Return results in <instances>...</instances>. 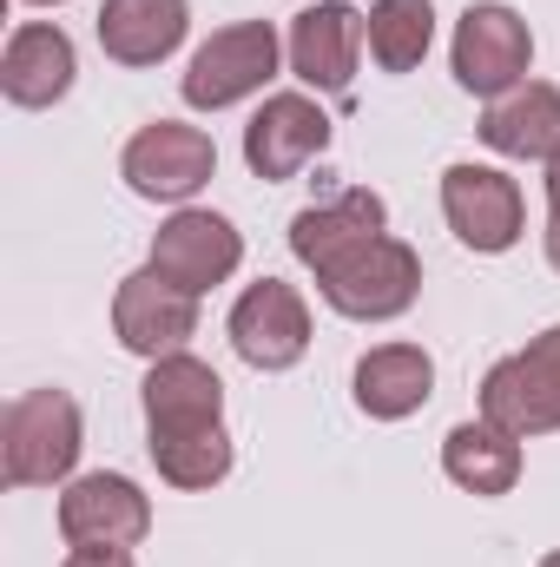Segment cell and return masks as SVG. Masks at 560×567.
Returning <instances> with one entry per match:
<instances>
[{"label":"cell","instance_id":"cell-1","mask_svg":"<svg viewBox=\"0 0 560 567\" xmlns=\"http://www.w3.org/2000/svg\"><path fill=\"white\" fill-rule=\"evenodd\" d=\"M290 251L317 271L323 303L350 323H390L422 290V258L403 238H390V205L363 185L303 205L290 218Z\"/></svg>","mask_w":560,"mask_h":567},{"label":"cell","instance_id":"cell-2","mask_svg":"<svg viewBox=\"0 0 560 567\" xmlns=\"http://www.w3.org/2000/svg\"><path fill=\"white\" fill-rule=\"evenodd\" d=\"M80 462V403L66 390H27L0 416V475L13 488H53Z\"/></svg>","mask_w":560,"mask_h":567},{"label":"cell","instance_id":"cell-3","mask_svg":"<svg viewBox=\"0 0 560 567\" xmlns=\"http://www.w3.org/2000/svg\"><path fill=\"white\" fill-rule=\"evenodd\" d=\"M481 423L508 429L515 442L560 429V323L481 377Z\"/></svg>","mask_w":560,"mask_h":567},{"label":"cell","instance_id":"cell-4","mask_svg":"<svg viewBox=\"0 0 560 567\" xmlns=\"http://www.w3.org/2000/svg\"><path fill=\"white\" fill-rule=\"evenodd\" d=\"M271 73H278V27H271V20L218 27V33L191 53V66H185V106L225 113V106L265 93Z\"/></svg>","mask_w":560,"mask_h":567},{"label":"cell","instance_id":"cell-5","mask_svg":"<svg viewBox=\"0 0 560 567\" xmlns=\"http://www.w3.org/2000/svg\"><path fill=\"white\" fill-rule=\"evenodd\" d=\"M455 80L468 86V93H481V100H501V93H515L521 80H528V60H535V33H528V20L515 13V7H501V0H475L468 13H462V27H455Z\"/></svg>","mask_w":560,"mask_h":567},{"label":"cell","instance_id":"cell-6","mask_svg":"<svg viewBox=\"0 0 560 567\" xmlns=\"http://www.w3.org/2000/svg\"><path fill=\"white\" fill-rule=\"evenodd\" d=\"M442 212H448V231L468 251H481V258L515 251L521 245V225H528L521 185L508 172H495V165H475V158H462V165L442 172Z\"/></svg>","mask_w":560,"mask_h":567},{"label":"cell","instance_id":"cell-7","mask_svg":"<svg viewBox=\"0 0 560 567\" xmlns=\"http://www.w3.org/2000/svg\"><path fill=\"white\" fill-rule=\"evenodd\" d=\"M120 172H126V185H133L139 198L185 205V198H198V192L211 185V172H218V145L205 140L198 126L152 120V126L133 133L126 158H120Z\"/></svg>","mask_w":560,"mask_h":567},{"label":"cell","instance_id":"cell-8","mask_svg":"<svg viewBox=\"0 0 560 567\" xmlns=\"http://www.w3.org/2000/svg\"><path fill=\"white\" fill-rule=\"evenodd\" d=\"M245 265V238H238V225L231 218H218V212H172L165 225H158V238H152V271L158 278H172L178 290H191V297H205L211 284H225L231 271Z\"/></svg>","mask_w":560,"mask_h":567},{"label":"cell","instance_id":"cell-9","mask_svg":"<svg viewBox=\"0 0 560 567\" xmlns=\"http://www.w3.org/2000/svg\"><path fill=\"white\" fill-rule=\"evenodd\" d=\"M363 40H370V13H356L350 0H317L290 20V73L317 93H350Z\"/></svg>","mask_w":560,"mask_h":567},{"label":"cell","instance_id":"cell-10","mask_svg":"<svg viewBox=\"0 0 560 567\" xmlns=\"http://www.w3.org/2000/svg\"><path fill=\"white\" fill-rule=\"evenodd\" d=\"M231 350L251 370H290L310 350V303L283 278H258L231 303Z\"/></svg>","mask_w":560,"mask_h":567},{"label":"cell","instance_id":"cell-11","mask_svg":"<svg viewBox=\"0 0 560 567\" xmlns=\"http://www.w3.org/2000/svg\"><path fill=\"white\" fill-rule=\"evenodd\" d=\"M60 535L73 548H139L152 535V502L139 495V482L126 475H80L60 495Z\"/></svg>","mask_w":560,"mask_h":567},{"label":"cell","instance_id":"cell-12","mask_svg":"<svg viewBox=\"0 0 560 567\" xmlns=\"http://www.w3.org/2000/svg\"><path fill=\"white\" fill-rule=\"evenodd\" d=\"M113 330H120V343L133 350V357H178L185 350V337H198V297L191 290H178L172 278H158L152 265L133 271V278L120 284V297H113Z\"/></svg>","mask_w":560,"mask_h":567},{"label":"cell","instance_id":"cell-13","mask_svg":"<svg viewBox=\"0 0 560 567\" xmlns=\"http://www.w3.org/2000/svg\"><path fill=\"white\" fill-rule=\"evenodd\" d=\"M323 145H330V113L310 93H271L245 126V165L278 185V178H297Z\"/></svg>","mask_w":560,"mask_h":567},{"label":"cell","instance_id":"cell-14","mask_svg":"<svg viewBox=\"0 0 560 567\" xmlns=\"http://www.w3.org/2000/svg\"><path fill=\"white\" fill-rule=\"evenodd\" d=\"M225 423V383L198 357H158L145 370V429L152 435H191V429Z\"/></svg>","mask_w":560,"mask_h":567},{"label":"cell","instance_id":"cell-15","mask_svg":"<svg viewBox=\"0 0 560 567\" xmlns=\"http://www.w3.org/2000/svg\"><path fill=\"white\" fill-rule=\"evenodd\" d=\"M73 73H80V60H73V40H66L60 27L27 20V27L7 33V53H0V93H7L13 106L40 113V106L66 100Z\"/></svg>","mask_w":560,"mask_h":567},{"label":"cell","instance_id":"cell-16","mask_svg":"<svg viewBox=\"0 0 560 567\" xmlns=\"http://www.w3.org/2000/svg\"><path fill=\"white\" fill-rule=\"evenodd\" d=\"M435 396V363L422 343H376L356 363V410L376 423H403Z\"/></svg>","mask_w":560,"mask_h":567},{"label":"cell","instance_id":"cell-17","mask_svg":"<svg viewBox=\"0 0 560 567\" xmlns=\"http://www.w3.org/2000/svg\"><path fill=\"white\" fill-rule=\"evenodd\" d=\"M481 140L495 145L501 158H554L560 152V86H548V80H521L515 93L488 100Z\"/></svg>","mask_w":560,"mask_h":567},{"label":"cell","instance_id":"cell-18","mask_svg":"<svg viewBox=\"0 0 560 567\" xmlns=\"http://www.w3.org/2000/svg\"><path fill=\"white\" fill-rule=\"evenodd\" d=\"M191 27L185 0H106L100 7V47L120 66H158Z\"/></svg>","mask_w":560,"mask_h":567},{"label":"cell","instance_id":"cell-19","mask_svg":"<svg viewBox=\"0 0 560 567\" xmlns=\"http://www.w3.org/2000/svg\"><path fill=\"white\" fill-rule=\"evenodd\" d=\"M442 468L468 495H515L521 482V442L495 423H455L442 442Z\"/></svg>","mask_w":560,"mask_h":567},{"label":"cell","instance_id":"cell-20","mask_svg":"<svg viewBox=\"0 0 560 567\" xmlns=\"http://www.w3.org/2000/svg\"><path fill=\"white\" fill-rule=\"evenodd\" d=\"M428 40H435V7L428 0H376L370 7V53H376L383 73L422 66Z\"/></svg>","mask_w":560,"mask_h":567},{"label":"cell","instance_id":"cell-21","mask_svg":"<svg viewBox=\"0 0 560 567\" xmlns=\"http://www.w3.org/2000/svg\"><path fill=\"white\" fill-rule=\"evenodd\" d=\"M152 462L172 488H211L231 475V435L218 429H191V435H152Z\"/></svg>","mask_w":560,"mask_h":567},{"label":"cell","instance_id":"cell-22","mask_svg":"<svg viewBox=\"0 0 560 567\" xmlns=\"http://www.w3.org/2000/svg\"><path fill=\"white\" fill-rule=\"evenodd\" d=\"M60 567H133V555L126 548H73Z\"/></svg>","mask_w":560,"mask_h":567},{"label":"cell","instance_id":"cell-23","mask_svg":"<svg viewBox=\"0 0 560 567\" xmlns=\"http://www.w3.org/2000/svg\"><path fill=\"white\" fill-rule=\"evenodd\" d=\"M548 265L560 271V212H548Z\"/></svg>","mask_w":560,"mask_h":567},{"label":"cell","instance_id":"cell-24","mask_svg":"<svg viewBox=\"0 0 560 567\" xmlns=\"http://www.w3.org/2000/svg\"><path fill=\"white\" fill-rule=\"evenodd\" d=\"M548 212H560V152L548 158Z\"/></svg>","mask_w":560,"mask_h":567},{"label":"cell","instance_id":"cell-25","mask_svg":"<svg viewBox=\"0 0 560 567\" xmlns=\"http://www.w3.org/2000/svg\"><path fill=\"white\" fill-rule=\"evenodd\" d=\"M535 567H560V548H554V555H541V561H535Z\"/></svg>","mask_w":560,"mask_h":567},{"label":"cell","instance_id":"cell-26","mask_svg":"<svg viewBox=\"0 0 560 567\" xmlns=\"http://www.w3.org/2000/svg\"><path fill=\"white\" fill-rule=\"evenodd\" d=\"M33 7H60V0H33Z\"/></svg>","mask_w":560,"mask_h":567}]
</instances>
